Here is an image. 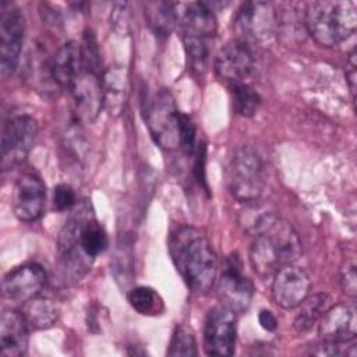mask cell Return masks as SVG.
Segmentation results:
<instances>
[{"label":"cell","mask_w":357,"mask_h":357,"mask_svg":"<svg viewBox=\"0 0 357 357\" xmlns=\"http://www.w3.org/2000/svg\"><path fill=\"white\" fill-rule=\"evenodd\" d=\"M169 252L187 286L198 294L208 293L218 276V257L206 236L191 226L170 234Z\"/></svg>","instance_id":"6da1fadb"},{"label":"cell","mask_w":357,"mask_h":357,"mask_svg":"<svg viewBox=\"0 0 357 357\" xmlns=\"http://www.w3.org/2000/svg\"><path fill=\"white\" fill-rule=\"evenodd\" d=\"M301 255V240L293 226L279 216L254 237L250 250V262L261 278H272L273 273Z\"/></svg>","instance_id":"7a4b0ae2"},{"label":"cell","mask_w":357,"mask_h":357,"mask_svg":"<svg viewBox=\"0 0 357 357\" xmlns=\"http://www.w3.org/2000/svg\"><path fill=\"white\" fill-rule=\"evenodd\" d=\"M303 18L308 33L324 47H332L347 40L357 28L356 4L349 0L307 3Z\"/></svg>","instance_id":"3957f363"},{"label":"cell","mask_w":357,"mask_h":357,"mask_svg":"<svg viewBox=\"0 0 357 357\" xmlns=\"http://www.w3.org/2000/svg\"><path fill=\"white\" fill-rule=\"evenodd\" d=\"M266 184L265 163L259 153L248 145L238 148L230 162L229 190L231 195L245 204L261 198Z\"/></svg>","instance_id":"277c9868"},{"label":"cell","mask_w":357,"mask_h":357,"mask_svg":"<svg viewBox=\"0 0 357 357\" xmlns=\"http://www.w3.org/2000/svg\"><path fill=\"white\" fill-rule=\"evenodd\" d=\"M145 121L153 141L163 149L180 148V116L174 98L167 89H159L144 109Z\"/></svg>","instance_id":"5b68a950"},{"label":"cell","mask_w":357,"mask_h":357,"mask_svg":"<svg viewBox=\"0 0 357 357\" xmlns=\"http://www.w3.org/2000/svg\"><path fill=\"white\" fill-rule=\"evenodd\" d=\"M278 26V11L268 1H245L237 10L233 20L236 39L250 45L269 40Z\"/></svg>","instance_id":"8992f818"},{"label":"cell","mask_w":357,"mask_h":357,"mask_svg":"<svg viewBox=\"0 0 357 357\" xmlns=\"http://www.w3.org/2000/svg\"><path fill=\"white\" fill-rule=\"evenodd\" d=\"M38 135V123L31 116L10 119L1 131V170H11L28 158Z\"/></svg>","instance_id":"52a82bcc"},{"label":"cell","mask_w":357,"mask_h":357,"mask_svg":"<svg viewBox=\"0 0 357 357\" xmlns=\"http://www.w3.org/2000/svg\"><path fill=\"white\" fill-rule=\"evenodd\" d=\"M255 70V56L250 43L233 39L226 43L216 56L215 73L229 88L247 84Z\"/></svg>","instance_id":"ba28073f"},{"label":"cell","mask_w":357,"mask_h":357,"mask_svg":"<svg viewBox=\"0 0 357 357\" xmlns=\"http://www.w3.org/2000/svg\"><path fill=\"white\" fill-rule=\"evenodd\" d=\"M236 314L225 305L213 307L204 325V350L208 356H233L236 349Z\"/></svg>","instance_id":"9c48e42d"},{"label":"cell","mask_w":357,"mask_h":357,"mask_svg":"<svg viewBox=\"0 0 357 357\" xmlns=\"http://www.w3.org/2000/svg\"><path fill=\"white\" fill-rule=\"evenodd\" d=\"M25 35V17L17 7H1L0 14V73L6 79L17 68Z\"/></svg>","instance_id":"30bf717a"},{"label":"cell","mask_w":357,"mask_h":357,"mask_svg":"<svg viewBox=\"0 0 357 357\" xmlns=\"http://www.w3.org/2000/svg\"><path fill=\"white\" fill-rule=\"evenodd\" d=\"M252 296L254 286L250 279L241 273L237 257H229L218 282V297L220 304L234 314H241L251 305Z\"/></svg>","instance_id":"8fae6325"},{"label":"cell","mask_w":357,"mask_h":357,"mask_svg":"<svg viewBox=\"0 0 357 357\" xmlns=\"http://www.w3.org/2000/svg\"><path fill=\"white\" fill-rule=\"evenodd\" d=\"M322 343L344 347L353 343L357 335V317L353 304L331 305L319 319L318 326Z\"/></svg>","instance_id":"7c38bea8"},{"label":"cell","mask_w":357,"mask_h":357,"mask_svg":"<svg viewBox=\"0 0 357 357\" xmlns=\"http://www.w3.org/2000/svg\"><path fill=\"white\" fill-rule=\"evenodd\" d=\"M272 279V297L282 308H296L310 294V276L294 264L279 268Z\"/></svg>","instance_id":"4fadbf2b"},{"label":"cell","mask_w":357,"mask_h":357,"mask_svg":"<svg viewBox=\"0 0 357 357\" xmlns=\"http://www.w3.org/2000/svg\"><path fill=\"white\" fill-rule=\"evenodd\" d=\"M100 77L84 70L70 86L74 116L78 121L92 123L103 109Z\"/></svg>","instance_id":"5bb4252c"},{"label":"cell","mask_w":357,"mask_h":357,"mask_svg":"<svg viewBox=\"0 0 357 357\" xmlns=\"http://www.w3.org/2000/svg\"><path fill=\"white\" fill-rule=\"evenodd\" d=\"M46 187L35 173H24L14 188V213L21 222H35L45 211Z\"/></svg>","instance_id":"9a60e30c"},{"label":"cell","mask_w":357,"mask_h":357,"mask_svg":"<svg viewBox=\"0 0 357 357\" xmlns=\"http://www.w3.org/2000/svg\"><path fill=\"white\" fill-rule=\"evenodd\" d=\"M47 280L45 269L35 264L28 262L10 271L3 279V293L7 298L15 303H25L42 291Z\"/></svg>","instance_id":"2e32d148"},{"label":"cell","mask_w":357,"mask_h":357,"mask_svg":"<svg viewBox=\"0 0 357 357\" xmlns=\"http://www.w3.org/2000/svg\"><path fill=\"white\" fill-rule=\"evenodd\" d=\"M28 324L22 315L6 308L0 318V353L4 357H20L28 350Z\"/></svg>","instance_id":"e0dca14e"},{"label":"cell","mask_w":357,"mask_h":357,"mask_svg":"<svg viewBox=\"0 0 357 357\" xmlns=\"http://www.w3.org/2000/svg\"><path fill=\"white\" fill-rule=\"evenodd\" d=\"M84 71L81 45L68 40L63 43L50 61V78L61 88L70 89Z\"/></svg>","instance_id":"ac0fdd59"},{"label":"cell","mask_w":357,"mask_h":357,"mask_svg":"<svg viewBox=\"0 0 357 357\" xmlns=\"http://www.w3.org/2000/svg\"><path fill=\"white\" fill-rule=\"evenodd\" d=\"M103 109L113 117L123 113L128 98V75L121 66H110L102 73Z\"/></svg>","instance_id":"d6986e66"},{"label":"cell","mask_w":357,"mask_h":357,"mask_svg":"<svg viewBox=\"0 0 357 357\" xmlns=\"http://www.w3.org/2000/svg\"><path fill=\"white\" fill-rule=\"evenodd\" d=\"M78 241L82 252L91 261H93L95 257L103 252L107 245L106 231L100 226V223H98L91 211V205L86 202L82 204V218L79 223Z\"/></svg>","instance_id":"ffe728a7"},{"label":"cell","mask_w":357,"mask_h":357,"mask_svg":"<svg viewBox=\"0 0 357 357\" xmlns=\"http://www.w3.org/2000/svg\"><path fill=\"white\" fill-rule=\"evenodd\" d=\"M26 324L32 329H47L53 326L59 318L57 305L46 297H33L22 304L21 310Z\"/></svg>","instance_id":"44dd1931"},{"label":"cell","mask_w":357,"mask_h":357,"mask_svg":"<svg viewBox=\"0 0 357 357\" xmlns=\"http://www.w3.org/2000/svg\"><path fill=\"white\" fill-rule=\"evenodd\" d=\"M300 305L301 308L293 325L297 332H305L311 329L332 305V298L328 293H318L311 297L307 296Z\"/></svg>","instance_id":"7402d4cb"},{"label":"cell","mask_w":357,"mask_h":357,"mask_svg":"<svg viewBox=\"0 0 357 357\" xmlns=\"http://www.w3.org/2000/svg\"><path fill=\"white\" fill-rule=\"evenodd\" d=\"M259 201L261 199L245 202V208L240 213V225L243 226L244 231L252 237L259 234L269 223L278 218L273 209L261 204Z\"/></svg>","instance_id":"603a6c76"},{"label":"cell","mask_w":357,"mask_h":357,"mask_svg":"<svg viewBox=\"0 0 357 357\" xmlns=\"http://www.w3.org/2000/svg\"><path fill=\"white\" fill-rule=\"evenodd\" d=\"M146 17L153 32L166 36L177 25L176 4L160 1L146 3Z\"/></svg>","instance_id":"cb8c5ba5"},{"label":"cell","mask_w":357,"mask_h":357,"mask_svg":"<svg viewBox=\"0 0 357 357\" xmlns=\"http://www.w3.org/2000/svg\"><path fill=\"white\" fill-rule=\"evenodd\" d=\"M128 303L142 315H156L163 311V301L160 296L148 286H137L128 291Z\"/></svg>","instance_id":"d4e9b609"},{"label":"cell","mask_w":357,"mask_h":357,"mask_svg":"<svg viewBox=\"0 0 357 357\" xmlns=\"http://www.w3.org/2000/svg\"><path fill=\"white\" fill-rule=\"evenodd\" d=\"M233 96V107L236 113L244 117H252L261 105L259 93L247 84H238L230 88Z\"/></svg>","instance_id":"484cf974"},{"label":"cell","mask_w":357,"mask_h":357,"mask_svg":"<svg viewBox=\"0 0 357 357\" xmlns=\"http://www.w3.org/2000/svg\"><path fill=\"white\" fill-rule=\"evenodd\" d=\"M198 350H197V342H195V336L191 331L190 326L187 325H177L172 340H170V346L167 350V356L172 357H177V356H197Z\"/></svg>","instance_id":"4316f807"},{"label":"cell","mask_w":357,"mask_h":357,"mask_svg":"<svg viewBox=\"0 0 357 357\" xmlns=\"http://www.w3.org/2000/svg\"><path fill=\"white\" fill-rule=\"evenodd\" d=\"M81 53H82V63H84V70L91 71L93 74L102 75V59H100V52L98 46V40L91 29H86L82 36V43H81Z\"/></svg>","instance_id":"83f0119b"},{"label":"cell","mask_w":357,"mask_h":357,"mask_svg":"<svg viewBox=\"0 0 357 357\" xmlns=\"http://www.w3.org/2000/svg\"><path fill=\"white\" fill-rule=\"evenodd\" d=\"M197 130L192 120L183 114L180 116V148L187 153L191 155L195 149V135Z\"/></svg>","instance_id":"f1b7e54d"},{"label":"cell","mask_w":357,"mask_h":357,"mask_svg":"<svg viewBox=\"0 0 357 357\" xmlns=\"http://www.w3.org/2000/svg\"><path fill=\"white\" fill-rule=\"evenodd\" d=\"M77 194L68 184H59L53 190V205L57 211H67L75 206Z\"/></svg>","instance_id":"f546056e"},{"label":"cell","mask_w":357,"mask_h":357,"mask_svg":"<svg viewBox=\"0 0 357 357\" xmlns=\"http://www.w3.org/2000/svg\"><path fill=\"white\" fill-rule=\"evenodd\" d=\"M340 284L343 291L354 298L357 294V272H356V262L349 261L346 265L342 268L340 272Z\"/></svg>","instance_id":"4dcf8cb0"},{"label":"cell","mask_w":357,"mask_h":357,"mask_svg":"<svg viewBox=\"0 0 357 357\" xmlns=\"http://www.w3.org/2000/svg\"><path fill=\"white\" fill-rule=\"evenodd\" d=\"M127 3H117L110 14V24L119 33H126L128 28V10Z\"/></svg>","instance_id":"1f68e13d"},{"label":"cell","mask_w":357,"mask_h":357,"mask_svg":"<svg viewBox=\"0 0 357 357\" xmlns=\"http://www.w3.org/2000/svg\"><path fill=\"white\" fill-rule=\"evenodd\" d=\"M346 77H347L349 88L351 92V98L354 99L356 96V50H353L349 56V67L346 71Z\"/></svg>","instance_id":"d6a6232c"},{"label":"cell","mask_w":357,"mask_h":357,"mask_svg":"<svg viewBox=\"0 0 357 357\" xmlns=\"http://www.w3.org/2000/svg\"><path fill=\"white\" fill-rule=\"evenodd\" d=\"M258 321H259V325L268 332H272L278 328V319L269 310H262L258 314Z\"/></svg>","instance_id":"836d02e7"}]
</instances>
